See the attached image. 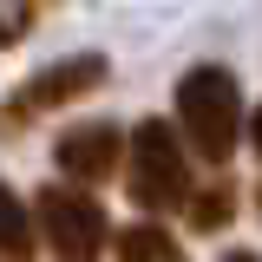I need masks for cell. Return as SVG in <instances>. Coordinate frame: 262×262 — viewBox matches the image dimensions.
<instances>
[{
	"label": "cell",
	"mask_w": 262,
	"mask_h": 262,
	"mask_svg": "<svg viewBox=\"0 0 262 262\" xmlns=\"http://www.w3.org/2000/svg\"><path fill=\"white\" fill-rule=\"evenodd\" d=\"M177 125L203 164H229L243 138V85L229 66H190L177 79Z\"/></svg>",
	"instance_id": "1"
},
{
	"label": "cell",
	"mask_w": 262,
	"mask_h": 262,
	"mask_svg": "<svg viewBox=\"0 0 262 262\" xmlns=\"http://www.w3.org/2000/svg\"><path fill=\"white\" fill-rule=\"evenodd\" d=\"M125 190H131V203L151 210V216H170V210L190 196V164H184V144L164 131V118H144V125L131 131Z\"/></svg>",
	"instance_id": "2"
},
{
	"label": "cell",
	"mask_w": 262,
	"mask_h": 262,
	"mask_svg": "<svg viewBox=\"0 0 262 262\" xmlns=\"http://www.w3.org/2000/svg\"><path fill=\"white\" fill-rule=\"evenodd\" d=\"M105 79H112V66L98 59V53H79V59L46 66V72H33L27 85L0 105V131H20V125H33L39 112H59V105H72V98H92Z\"/></svg>",
	"instance_id": "3"
},
{
	"label": "cell",
	"mask_w": 262,
	"mask_h": 262,
	"mask_svg": "<svg viewBox=\"0 0 262 262\" xmlns=\"http://www.w3.org/2000/svg\"><path fill=\"white\" fill-rule=\"evenodd\" d=\"M33 216H39L46 243H53L66 262H92L98 249H105V236H112L105 210H98L85 190H66V184H46L39 203H33Z\"/></svg>",
	"instance_id": "4"
},
{
	"label": "cell",
	"mask_w": 262,
	"mask_h": 262,
	"mask_svg": "<svg viewBox=\"0 0 262 262\" xmlns=\"http://www.w3.org/2000/svg\"><path fill=\"white\" fill-rule=\"evenodd\" d=\"M125 158V138L112 118H85V125L59 131V144H53V164H59L66 177H79V184H98V177H112V164Z\"/></svg>",
	"instance_id": "5"
},
{
	"label": "cell",
	"mask_w": 262,
	"mask_h": 262,
	"mask_svg": "<svg viewBox=\"0 0 262 262\" xmlns=\"http://www.w3.org/2000/svg\"><path fill=\"white\" fill-rule=\"evenodd\" d=\"M0 256L7 262H27L33 256V216H27V203L0 184Z\"/></svg>",
	"instance_id": "6"
},
{
	"label": "cell",
	"mask_w": 262,
	"mask_h": 262,
	"mask_svg": "<svg viewBox=\"0 0 262 262\" xmlns=\"http://www.w3.org/2000/svg\"><path fill=\"white\" fill-rule=\"evenodd\" d=\"M118 256L125 262H184V249L158 223H131V229H118Z\"/></svg>",
	"instance_id": "7"
},
{
	"label": "cell",
	"mask_w": 262,
	"mask_h": 262,
	"mask_svg": "<svg viewBox=\"0 0 262 262\" xmlns=\"http://www.w3.org/2000/svg\"><path fill=\"white\" fill-rule=\"evenodd\" d=\"M229 216H236V184H229V177H216L210 190L190 196V229H203V236L229 229Z\"/></svg>",
	"instance_id": "8"
},
{
	"label": "cell",
	"mask_w": 262,
	"mask_h": 262,
	"mask_svg": "<svg viewBox=\"0 0 262 262\" xmlns=\"http://www.w3.org/2000/svg\"><path fill=\"white\" fill-rule=\"evenodd\" d=\"M223 262H256V256H249V249H236V256H223Z\"/></svg>",
	"instance_id": "9"
}]
</instances>
